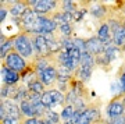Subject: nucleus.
I'll return each mask as SVG.
<instances>
[{
    "label": "nucleus",
    "instance_id": "33",
    "mask_svg": "<svg viewBox=\"0 0 125 124\" xmlns=\"http://www.w3.org/2000/svg\"><path fill=\"white\" fill-rule=\"evenodd\" d=\"M122 102H124V106H125V95L122 96Z\"/></svg>",
    "mask_w": 125,
    "mask_h": 124
},
{
    "label": "nucleus",
    "instance_id": "23",
    "mask_svg": "<svg viewBox=\"0 0 125 124\" xmlns=\"http://www.w3.org/2000/svg\"><path fill=\"white\" fill-rule=\"evenodd\" d=\"M74 46L75 49H78L81 53H85L86 52V39H82V38H74Z\"/></svg>",
    "mask_w": 125,
    "mask_h": 124
},
{
    "label": "nucleus",
    "instance_id": "34",
    "mask_svg": "<svg viewBox=\"0 0 125 124\" xmlns=\"http://www.w3.org/2000/svg\"><path fill=\"white\" fill-rule=\"evenodd\" d=\"M121 52H125V45L122 46V49H121Z\"/></svg>",
    "mask_w": 125,
    "mask_h": 124
},
{
    "label": "nucleus",
    "instance_id": "6",
    "mask_svg": "<svg viewBox=\"0 0 125 124\" xmlns=\"http://www.w3.org/2000/svg\"><path fill=\"white\" fill-rule=\"evenodd\" d=\"M1 64H3V66H6L7 68H10V70L17 71V73H20V74H21V73H24V71L29 67V62H28V60H25L21 54H18L15 50H14V52H11V53H10L9 56H7L3 62H1Z\"/></svg>",
    "mask_w": 125,
    "mask_h": 124
},
{
    "label": "nucleus",
    "instance_id": "17",
    "mask_svg": "<svg viewBox=\"0 0 125 124\" xmlns=\"http://www.w3.org/2000/svg\"><path fill=\"white\" fill-rule=\"evenodd\" d=\"M92 73H93V68H90V67H82V66H79L78 68H76V71L74 73V77H75L76 80H79L81 82L86 84V82L90 80Z\"/></svg>",
    "mask_w": 125,
    "mask_h": 124
},
{
    "label": "nucleus",
    "instance_id": "9",
    "mask_svg": "<svg viewBox=\"0 0 125 124\" xmlns=\"http://www.w3.org/2000/svg\"><path fill=\"white\" fill-rule=\"evenodd\" d=\"M32 40L35 45V52L39 57H50L53 56L47 45V38L43 35H32Z\"/></svg>",
    "mask_w": 125,
    "mask_h": 124
},
{
    "label": "nucleus",
    "instance_id": "5",
    "mask_svg": "<svg viewBox=\"0 0 125 124\" xmlns=\"http://www.w3.org/2000/svg\"><path fill=\"white\" fill-rule=\"evenodd\" d=\"M42 103L45 105L47 109L54 110L56 106H65V95L62 92H60L58 89L52 88L47 89L43 95H42Z\"/></svg>",
    "mask_w": 125,
    "mask_h": 124
},
{
    "label": "nucleus",
    "instance_id": "30",
    "mask_svg": "<svg viewBox=\"0 0 125 124\" xmlns=\"http://www.w3.org/2000/svg\"><path fill=\"white\" fill-rule=\"evenodd\" d=\"M121 13H122V15L125 17V1H122V10H121Z\"/></svg>",
    "mask_w": 125,
    "mask_h": 124
},
{
    "label": "nucleus",
    "instance_id": "3",
    "mask_svg": "<svg viewBox=\"0 0 125 124\" xmlns=\"http://www.w3.org/2000/svg\"><path fill=\"white\" fill-rule=\"evenodd\" d=\"M28 6L38 15H52L58 10L57 0H27Z\"/></svg>",
    "mask_w": 125,
    "mask_h": 124
},
{
    "label": "nucleus",
    "instance_id": "27",
    "mask_svg": "<svg viewBox=\"0 0 125 124\" xmlns=\"http://www.w3.org/2000/svg\"><path fill=\"white\" fill-rule=\"evenodd\" d=\"M111 124H125V114L124 116H120V117H115V119H111L108 120Z\"/></svg>",
    "mask_w": 125,
    "mask_h": 124
},
{
    "label": "nucleus",
    "instance_id": "31",
    "mask_svg": "<svg viewBox=\"0 0 125 124\" xmlns=\"http://www.w3.org/2000/svg\"><path fill=\"white\" fill-rule=\"evenodd\" d=\"M120 71H122V73H125V63H124V64H122V67H121V68H120Z\"/></svg>",
    "mask_w": 125,
    "mask_h": 124
},
{
    "label": "nucleus",
    "instance_id": "12",
    "mask_svg": "<svg viewBox=\"0 0 125 124\" xmlns=\"http://www.w3.org/2000/svg\"><path fill=\"white\" fill-rule=\"evenodd\" d=\"M25 87L28 88V91H31V92H35V93H38V95H43V93L47 91V88H46L45 85L42 84V81L38 78V75H32V77H29L27 81H25Z\"/></svg>",
    "mask_w": 125,
    "mask_h": 124
},
{
    "label": "nucleus",
    "instance_id": "4",
    "mask_svg": "<svg viewBox=\"0 0 125 124\" xmlns=\"http://www.w3.org/2000/svg\"><path fill=\"white\" fill-rule=\"evenodd\" d=\"M100 120H103L102 112H100V100L96 99L88 105V109L85 112H82L78 124H93Z\"/></svg>",
    "mask_w": 125,
    "mask_h": 124
},
{
    "label": "nucleus",
    "instance_id": "25",
    "mask_svg": "<svg viewBox=\"0 0 125 124\" xmlns=\"http://www.w3.org/2000/svg\"><path fill=\"white\" fill-rule=\"evenodd\" d=\"M24 119H15L11 116H6L4 119L0 120V124H22Z\"/></svg>",
    "mask_w": 125,
    "mask_h": 124
},
{
    "label": "nucleus",
    "instance_id": "21",
    "mask_svg": "<svg viewBox=\"0 0 125 124\" xmlns=\"http://www.w3.org/2000/svg\"><path fill=\"white\" fill-rule=\"evenodd\" d=\"M75 114V107L72 105H65L62 106L61 112H60V116H61L62 121H72V117Z\"/></svg>",
    "mask_w": 125,
    "mask_h": 124
},
{
    "label": "nucleus",
    "instance_id": "11",
    "mask_svg": "<svg viewBox=\"0 0 125 124\" xmlns=\"http://www.w3.org/2000/svg\"><path fill=\"white\" fill-rule=\"evenodd\" d=\"M21 81V74L10 70L1 64V85H17Z\"/></svg>",
    "mask_w": 125,
    "mask_h": 124
},
{
    "label": "nucleus",
    "instance_id": "13",
    "mask_svg": "<svg viewBox=\"0 0 125 124\" xmlns=\"http://www.w3.org/2000/svg\"><path fill=\"white\" fill-rule=\"evenodd\" d=\"M96 36H97L99 39L102 40L103 43L106 45V46H108V45L113 43V39H111V29H110V27H108L107 21L102 22L100 25L97 27V29H96Z\"/></svg>",
    "mask_w": 125,
    "mask_h": 124
},
{
    "label": "nucleus",
    "instance_id": "8",
    "mask_svg": "<svg viewBox=\"0 0 125 124\" xmlns=\"http://www.w3.org/2000/svg\"><path fill=\"white\" fill-rule=\"evenodd\" d=\"M36 75H38V78L42 81V84L45 85L47 89L56 88V84H57V77H58V73H57V67H56V64L47 67L46 70L38 73Z\"/></svg>",
    "mask_w": 125,
    "mask_h": 124
},
{
    "label": "nucleus",
    "instance_id": "15",
    "mask_svg": "<svg viewBox=\"0 0 125 124\" xmlns=\"http://www.w3.org/2000/svg\"><path fill=\"white\" fill-rule=\"evenodd\" d=\"M111 39L114 46L122 49V46L125 45V24H121L117 29L111 32Z\"/></svg>",
    "mask_w": 125,
    "mask_h": 124
},
{
    "label": "nucleus",
    "instance_id": "18",
    "mask_svg": "<svg viewBox=\"0 0 125 124\" xmlns=\"http://www.w3.org/2000/svg\"><path fill=\"white\" fill-rule=\"evenodd\" d=\"M20 110L22 113L24 119H29V117H36L35 106L32 105L29 100H22L20 102Z\"/></svg>",
    "mask_w": 125,
    "mask_h": 124
},
{
    "label": "nucleus",
    "instance_id": "32",
    "mask_svg": "<svg viewBox=\"0 0 125 124\" xmlns=\"http://www.w3.org/2000/svg\"><path fill=\"white\" fill-rule=\"evenodd\" d=\"M62 124H75V123H72V121H62Z\"/></svg>",
    "mask_w": 125,
    "mask_h": 124
},
{
    "label": "nucleus",
    "instance_id": "1",
    "mask_svg": "<svg viewBox=\"0 0 125 124\" xmlns=\"http://www.w3.org/2000/svg\"><path fill=\"white\" fill-rule=\"evenodd\" d=\"M13 40H14V50L18 54H21L25 60L31 63L38 57V54L35 52V45H33V40H32V35H29L27 32H20V34H15L13 36Z\"/></svg>",
    "mask_w": 125,
    "mask_h": 124
},
{
    "label": "nucleus",
    "instance_id": "14",
    "mask_svg": "<svg viewBox=\"0 0 125 124\" xmlns=\"http://www.w3.org/2000/svg\"><path fill=\"white\" fill-rule=\"evenodd\" d=\"M52 20H53L57 25H64V24H72L74 25V14L64 13L61 10H57L52 14Z\"/></svg>",
    "mask_w": 125,
    "mask_h": 124
},
{
    "label": "nucleus",
    "instance_id": "20",
    "mask_svg": "<svg viewBox=\"0 0 125 124\" xmlns=\"http://www.w3.org/2000/svg\"><path fill=\"white\" fill-rule=\"evenodd\" d=\"M79 66L82 67H90V68H93L96 66V57L92 56L90 53L85 52V53L81 54V60H79Z\"/></svg>",
    "mask_w": 125,
    "mask_h": 124
},
{
    "label": "nucleus",
    "instance_id": "16",
    "mask_svg": "<svg viewBox=\"0 0 125 124\" xmlns=\"http://www.w3.org/2000/svg\"><path fill=\"white\" fill-rule=\"evenodd\" d=\"M81 1H72V0H62L58 1V10H61L64 13H70V14H75L79 10Z\"/></svg>",
    "mask_w": 125,
    "mask_h": 124
},
{
    "label": "nucleus",
    "instance_id": "24",
    "mask_svg": "<svg viewBox=\"0 0 125 124\" xmlns=\"http://www.w3.org/2000/svg\"><path fill=\"white\" fill-rule=\"evenodd\" d=\"M110 60H108V57L106 56V54L103 53V54H100V56H97L96 57V66H99V67H103V68H107L108 66H110Z\"/></svg>",
    "mask_w": 125,
    "mask_h": 124
},
{
    "label": "nucleus",
    "instance_id": "7",
    "mask_svg": "<svg viewBox=\"0 0 125 124\" xmlns=\"http://www.w3.org/2000/svg\"><path fill=\"white\" fill-rule=\"evenodd\" d=\"M122 96L124 95L117 93L115 96L107 103V106H106V114H107L108 120L125 114V106H124V102H122Z\"/></svg>",
    "mask_w": 125,
    "mask_h": 124
},
{
    "label": "nucleus",
    "instance_id": "26",
    "mask_svg": "<svg viewBox=\"0 0 125 124\" xmlns=\"http://www.w3.org/2000/svg\"><path fill=\"white\" fill-rule=\"evenodd\" d=\"M7 15L10 17L9 7H6V6L1 4V7H0V21H1V24H4V21H6V18H7Z\"/></svg>",
    "mask_w": 125,
    "mask_h": 124
},
{
    "label": "nucleus",
    "instance_id": "10",
    "mask_svg": "<svg viewBox=\"0 0 125 124\" xmlns=\"http://www.w3.org/2000/svg\"><path fill=\"white\" fill-rule=\"evenodd\" d=\"M104 50H106V45L103 43L96 35L89 38V39H86V52L90 53L92 56L97 57V56L104 53Z\"/></svg>",
    "mask_w": 125,
    "mask_h": 124
},
{
    "label": "nucleus",
    "instance_id": "28",
    "mask_svg": "<svg viewBox=\"0 0 125 124\" xmlns=\"http://www.w3.org/2000/svg\"><path fill=\"white\" fill-rule=\"evenodd\" d=\"M39 120L38 117H29V119H24L22 124H39Z\"/></svg>",
    "mask_w": 125,
    "mask_h": 124
},
{
    "label": "nucleus",
    "instance_id": "22",
    "mask_svg": "<svg viewBox=\"0 0 125 124\" xmlns=\"http://www.w3.org/2000/svg\"><path fill=\"white\" fill-rule=\"evenodd\" d=\"M72 34H74V25L72 24H64V25H58L56 36H67V38H71Z\"/></svg>",
    "mask_w": 125,
    "mask_h": 124
},
{
    "label": "nucleus",
    "instance_id": "19",
    "mask_svg": "<svg viewBox=\"0 0 125 124\" xmlns=\"http://www.w3.org/2000/svg\"><path fill=\"white\" fill-rule=\"evenodd\" d=\"M11 52H14V40L13 36H10L9 39L6 40L4 43H0V57H1V62L4 60L7 56H9Z\"/></svg>",
    "mask_w": 125,
    "mask_h": 124
},
{
    "label": "nucleus",
    "instance_id": "35",
    "mask_svg": "<svg viewBox=\"0 0 125 124\" xmlns=\"http://www.w3.org/2000/svg\"><path fill=\"white\" fill-rule=\"evenodd\" d=\"M106 124H111V123H110V121H108V119H107V123H106Z\"/></svg>",
    "mask_w": 125,
    "mask_h": 124
},
{
    "label": "nucleus",
    "instance_id": "2",
    "mask_svg": "<svg viewBox=\"0 0 125 124\" xmlns=\"http://www.w3.org/2000/svg\"><path fill=\"white\" fill-rule=\"evenodd\" d=\"M57 28L58 25L52 20V15H39L31 35H54L57 32Z\"/></svg>",
    "mask_w": 125,
    "mask_h": 124
},
{
    "label": "nucleus",
    "instance_id": "29",
    "mask_svg": "<svg viewBox=\"0 0 125 124\" xmlns=\"http://www.w3.org/2000/svg\"><path fill=\"white\" fill-rule=\"evenodd\" d=\"M106 123H107V119H103V120H100L97 123H93V124H106Z\"/></svg>",
    "mask_w": 125,
    "mask_h": 124
}]
</instances>
